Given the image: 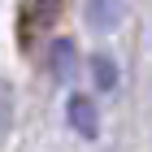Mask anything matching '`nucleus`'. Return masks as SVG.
Wrapping results in <instances>:
<instances>
[{"label": "nucleus", "mask_w": 152, "mask_h": 152, "mask_svg": "<svg viewBox=\"0 0 152 152\" xmlns=\"http://www.w3.org/2000/svg\"><path fill=\"white\" fill-rule=\"evenodd\" d=\"M74 61H78V52H74L70 39H57V44L48 48V70H52V78H57V83H70Z\"/></svg>", "instance_id": "obj_4"}, {"label": "nucleus", "mask_w": 152, "mask_h": 152, "mask_svg": "<svg viewBox=\"0 0 152 152\" xmlns=\"http://www.w3.org/2000/svg\"><path fill=\"white\" fill-rule=\"evenodd\" d=\"M83 13H87V26H91L96 35H109V31H117V26H122L126 0H87V4H83Z\"/></svg>", "instance_id": "obj_2"}, {"label": "nucleus", "mask_w": 152, "mask_h": 152, "mask_svg": "<svg viewBox=\"0 0 152 152\" xmlns=\"http://www.w3.org/2000/svg\"><path fill=\"white\" fill-rule=\"evenodd\" d=\"M65 117H70L74 135H83V139H96V135H100V113H96V104L87 100V96H70Z\"/></svg>", "instance_id": "obj_3"}, {"label": "nucleus", "mask_w": 152, "mask_h": 152, "mask_svg": "<svg viewBox=\"0 0 152 152\" xmlns=\"http://www.w3.org/2000/svg\"><path fill=\"white\" fill-rule=\"evenodd\" d=\"M61 13H65V0H26L18 9V44H22V52H35L39 39L57 26Z\"/></svg>", "instance_id": "obj_1"}, {"label": "nucleus", "mask_w": 152, "mask_h": 152, "mask_svg": "<svg viewBox=\"0 0 152 152\" xmlns=\"http://www.w3.org/2000/svg\"><path fill=\"white\" fill-rule=\"evenodd\" d=\"M91 74H96V87H100V91H113L117 87V65H113L109 52H96L91 57Z\"/></svg>", "instance_id": "obj_5"}, {"label": "nucleus", "mask_w": 152, "mask_h": 152, "mask_svg": "<svg viewBox=\"0 0 152 152\" xmlns=\"http://www.w3.org/2000/svg\"><path fill=\"white\" fill-rule=\"evenodd\" d=\"M4 117H9V91L0 87V139H4Z\"/></svg>", "instance_id": "obj_6"}]
</instances>
